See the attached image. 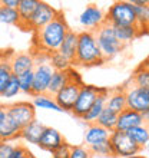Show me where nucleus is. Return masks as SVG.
<instances>
[{
	"mask_svg": "<svg viewBox=\"0 0 149 158\" xmlns=\"http://www.w3.org/2000/svg\"><path fill=\"white\" fill-rule=\"evenodd\" d=\"M116 122H118V114H115L109 108H105L103 112L100 114V117L98 118V122H96V124L112 132V131L116 129Z\"/></svg>",
	"mask_w": 149,
	"mask_h": 158,
	"instance_id": "obj_29",
	"label": "nucleus"
},
{
	"mask_svg": "<svg viewBox=\"0 0 149 158\" xmlns=\"http://www.w3.org/2000/svg\"><path fill=\"white\" fill-rule=\"evenodd\" d=\"M70 82L67 83L66 86H63L60 91L53 96L56 104L62 108V111H67V112H72V109L74 106V102L78 99L79 92H80V88L83 86L82 78L76 71L70 69Z\"/></svg>",
	"mask_w": 149,
	"mask_h": 158,
	"instance_id": "obj_5",
	"label": "nucleus"
},
{
	"mask_svg": "<svg viewBox=\"0 0 149 158\" xmlns=\"http://www.w3.org/2000/svg\"><path fill=\"white\" fill-rule=\"evenodd\" d=\"M63 142H66V141H65L63 135L59 132L58 129L52 128V127H46L43 134H42V138H40V141H39V144H37V147L45 151H49L50 154H52L54 150H58L59 147L62 145Z\"/></svg>",
	"mask_w": 149,
	"mask_h": 158,
	"instance_id": "obj_14",
	"label": "nucleus"
},
{
	"mask_svg": "<svg viewBox=\"0 0 149 158\" xmlns=\"http://www.w3.org/2000/svg\"><path fill=\"white\" fill-rule=\"evenodd\" d=\"M20 0H2V6H6L9 9H17Z\"/></svg>",
	"mask_w": 149,
	"mask_h": 158,
	"instance_id": "obj_39",
	"label": "nucleus"
},
{
	"mask_svg": "<svg viewBox=\"0 0 149 158\" xmlns=\"http://www.w3.org/2000/svg\"><path fill=\"white\" fill-rule=\"evenodd\" d=\"M141 65H142V66H143V68H145L146 71H149V56L145 59V60H143V62L141 63Z\"/></svg>",
	"mask_w": 149,
	"mask_h": 158,
	"instance_id": "obj_42",
	"label": "nucleus"
},
{
	"mask_svg": "<svg viewBox=\"0 0 149 158\" xmlns=\"http://www.w3.org/2000/svg\"><path fill=\"white\" fill-rule=\"evenodd\" d=\"M0 141H2V138H0Z\"/></svg>",
	"mask_w": 149,
	"mask_h": 158,
	"instance_id": "obj_48",
	"label": "nucleus"
},
{
	"mask_svg": "<svg viewBox=\"0 0 149 158\" xmlns=\"http://www.w3.org/2000/svg\"><path fill=\"white\" fill-rule=\"evenodd\" d=\"M105 62L106 60H105L103 55H102L99 46H98L95 32H89V30L79 32L78 50H76L73 65L91 68V66H100Z\"/></svg>",
	"mask_w": 149,
	"mask_h": 158,
	"instance_id": "obj_2",
	"label": "nucleus"
},
{
	"mask_svg": "<svg viewBox=\"0 0 149 158\" xmlns=\"http://www.w3.org/2000/svg\"><path fill=\"white\" fill-rule=\"evenodd\" d=\"M128 135L132 138L141 148H143V147L148 145V142H149V127L145 124L139 125V127H135V128L129 129Z\"/></svg>",
	"mask_w": 149,
	"mask_h": 158,
	"instance_id": "obj_27",
	"label": "nucleus"
},
{
	"mask_svg": "<svg viewBox=\"0 0 149 158\" xmlns=\"http://www.w3.org/2000/svg\"><path fill=\"white\" fill-rule=\"evenodd\" d=\"M36 63H34V53L33 52H19V53H13L10 56V68H12L13 75H22L27 71L34 69Z\"/></svg>",
	"mask_w": 149,
	"mask_h": 158,
	"instance_id": "obj_13",
	"label": "nucleus"
},
{
	"mask_svg": "<svg viewBox=\"0 0 149 158\" xmlns=\"http://www.w3.org/2000/svg\"><path fill=\"white\" fill-rule=\"evenodd\" d=\"M142 118H143V124H145V125H149V109L146 111V112L142 114Z\"/></svg>",
	"mask_w": 149,
	"mask_h": 158,
	"instance_id": "obj_40",
	"label": "nucleus"
},
{
	"mask_svg": "<svg viewBox=\"0 0 149 158\" xmlns=\"http://www.w3.org/2000/svg\"><path fill=\"white\" fill-rule=\"evenodd\" d=\"M109 142L112 145L113 158H122L128 155H138L142 151V148L128 135V132L123 131H112Z\"/></svg>",
	"mask_w": 149,
	"mask_h": 158,
	"instance_id": "obj_6",
	"label": "nucleus"
},
{
	"mask_svg": "<svg viewBox=\"0 0 149 158\" xmlns=\"http://www.w3.org/2000/svg\"><path fill=\"white\" fill-rule=\"evenodd\" d=\"M95 36H96V42H98V46H99L100 52L103 55L105 60L115 58L116 55H119L123 50L125 45H122L116 39L113 26L109 25V23H103L99 29H96Z\"/></svg>",
	"mask_w": 149,
	"mask_h": 158,
	"instance_id": "obj_3",
	"label": "nucleus"
},
{
	"mask_svg": "<svg viewBox=\"0 0 149 158\" xmlns=\"http://www.w3.org/2000/svg\"><path fill=\"white\" fill-rule=\"evenodd\" d=\"M0 62H2V52H0Z\"/></svg>",
	"mask_w": 149,
	"mask_h": 158,
	"instance_id": "obj_45",
	"label": "nucleus"
},
{
	"mask_svg": "<svg viewBox=\"0 0 149 158\" xmlns=\"http://www.w3.org/2000/svg\"><path fill=\"white\" fill-rule=\"evenodd\" d=\"M0 6H2V0H0Z\"/></svg>",
	"mask_w": 149,
	"mask_h": 158,
	"instance_id": "obj_47",
	"label": "nucleus"
},
{
	"mask_svg": "<svg viewBox=\"0 0 149 158\" xmlns=\"http://www.w3.org/2000/svg\"><path fill=\"white\" fill-rule=\"evenodd\" d=\"M103 23H106V13L98 4L86 6L85 10L79 16V25L85 27V30H89V32H95Z\"/></svg>",
	"mask_w": 149,
	"mask_h": 158,
	"instance_id": "obj_11",
	"label": "nucleus"
},
{
	"mask_svg": "<svg viewBox=\"0 0 149 158\" xmlns=\"http://www.w3.org/2000/svg\"><path fill=\"white\" fill-rule=\"evenodd\" d=\"M115 30V36L116 39L122 43L126 45L129 42H132L133 39H136L141 35V30L138 29V26H113Z\"/></svg>",
	"mask_w": 149,
	"mask_h": 158,
	"instance_id": "obj_25",
	"label": "nucleus"
},
{
	"mask_svg": "<svg viewBox=\"0 0 149 158\" xmlns=\"http://www.w3.org/2000/svg\"><path fill=\"white\" fill-rule=\"evenodd\" d=\"M19 79V85H20V92L32 95V86H33V69L27 71L25 73L17 76Z\"/></svg>",
	"mask_w": 149,
	"mask_h": 158,
	"instance_id": "obj_33",
	"label": "nucleus"
},
{
	"mask_svg": "<svg viewBox=\"0 0 149 158\" xmlns=\"http://www.w3.org/2000/svg\"><path fill=\"white\" fill-rule=\"evenodd\" d=\"M19 158H36V157H34V155L32 154V152H30L29 150H27V151H26V152H25V154L22 155V157H19Z\"/></svg>",
	"mask_w": 149,
	"mask_h": 158,
	"instance_id": "obj_41",
	"label": "nucleus"
},
{
	"mask_svg": "<svg viewBox=\"0 0 149 158\" xmlns=\"http://www.w3.org/2000/svg\"><path fill=\"white\" fill-rule=\"evenodd\" d=\"M133 7L136 15V26L142 33L143 29H149V2L143 4H133Z\"/></svg>",
	"mask_w": 149,
	"mask_h": 158,
	"instance_id": "obj_26",
	"label": "nucleus"
},
{
	"mask_svg": "<svg viewBox=\"0 0 149 158\" xmlns=\"http://www.w3.org/2000/svg\"><path fill=\"white\" fill-rule=\"evenodd\" d=\"M125 95H126V105L129 109L136 111L139 114H143L149 109V92L138 88L135 85L132 86H123Z\"/></svg>",
	"mask_w": 149,
	"mask_h": 158,
	"instance_id": "obj_12",
	"label": "nucleus"
},
{
	"mask_svg": "<svg viewBox=\"0 0 149 158\" xmlns=\"http://www.w3.org/2000/svg\"><path fill=\"white\" fill-rule=\"evenodd\" d=\"M10 56H12V52H2V62H0V95L3 94L7 82L13 76L12 68H10Z\"/></svg>",
	"mask_w": 149,
	"mask_h": 158,
	"instance_id": "obj_24",
	"label": "nucleus"
},
{
	"mask_svg": "<svg viewBox=\"0 0 149 158\" xmlns=\"http://www.w3.org/2000/svg\"><path fill=\"white\" fill-rule=\"evenodd\" d=\"M59 10L50 6L49 3L46 2H39L36 10H34L33 16L30 19L29 25H27V29L33 30V32H37L40 30L42 27H45L46 25H49L50 22H53L56 17L59 16Z\"/></svg>",
	"mask_w": 149,
	"mask_h": 158,
	"instance_id": "obj_8",
	"label": "nucleus"
},
{
	"mask_svg": "<svg viewBox=\"0 0 149 158\" xmlns=\"http://www.w3.org/2000/svg\"><path fill=\"white\" fill-rule=\"evenodd\" d=\"M122 158H145V157L138 154V155H128V157H122Z\"/></svg>",
	"mask_w": 149,
	"mask_h": 158,
	"instance_id": "obj_44",
	"label": "nucleus"
},
{
	"mask_svg": "<svg viewBox=\"0 0 149 158\" xmlns=\"http://www.w3.org/2000/svg\"><path fill=\"white\" fill-rule=\"evenodd\" d=\"M108 96H109V89L106 88H102V92L99 94L98 99L95 101V104L92 105V108L87 111V114L82 118L85 122L87 124H96L98 122V118L100 117V114L103 112V109L106 108V102H108Z\"/></svg>",
	"mask_w": 149,
	"mask_h": 158,
	"instance_id": "obj_18",
	"label": "nucleus"
},
{
	"mask_svg": "<svg viewBox=\"0 0 149 158\" xmlns=\"http://www.w3.org/2000/svg\"><path fill=\"white\" fill-rule=\"evenodd\" d=\"M33 105L34 108L39 109H47V111H56V112H63L62 108L56 104L53 96L50 95H39V96H33Z\"/></svg>",
	"mask_w": 149,
	"mask_h": 158,
	"instance_id": "obj_28",
	"label": "nucleus"
},
{
	"mask_svg": "<svg viewBox=\"0 0 149 158\" xmlns=\"http://www.w3.org/2000/svg\"><path fill=\"white\" fill-rule=\"evenodd\" d=\"M20 92V85H19V79H17L16 75H13L10 78V81L7 82L6 88H4L3 94L0 96H3V98H13V96H16L17 94Z\"/></svg>",
	"mask_w": 149,
	"mask_h": 158,
	"instance_id": "obj_35",
	"label": "nucleus"
},
{
	"mask_svg": "<svg viewBox=\"0 0 149 158\" xmlns=\"http://www.w3.org/2000/svg\"><path fill=\"white\" fill-rule=\"evenodd\" d=\"M7 114L16 121L20 128L29 125L32 121L36 119V108H34L33 102H27V101L14 102V104L9 105Z\"/></svg>",
	"mask_w": 149,
	"mask_h": 158,
	"instance_id": "obj_10",
	"label": "nucleus"
},
{
	"mask_svg": "<svg viewBox=\"0 0 149 158\" xmlns=\"http://www.w3.org/2000/svg\"><path fill=\"white\" fill-rule=\"evenodd\" d=\"M70 150H72L70 144L63 142L58 150H54L52 152V158H70Z\"/></svg>",
	"mask_w": 149,
	"mask_h": 158,
	"instance_id": "obj_38",
	"label": "nucleus"
},
{
	"mask_svg": "<svg viewBox=\"0 0 149 158\" xmlns=\"http://www.w3.org/2000/svg\"><path fill=\"white\" fill-rule=\"evenodd\" d=\"M14 148L16 144H12V141H0V158H12Z\"/></svg>",
	"mask_w": 149,
	"mask_h": 158,
	"instance_id": "obj_37",
	"label": "nucleus"
},
{
	"mask_svg": "<svg viewBox=\"0 0 149 158\" xmlns=\"http://www.w3.org/2000/svg\"><path fill=\"white\" fill-rule=\"evenodd\" d=\"M69 30L70 29L65 20L63 13H59V16L53 22L34 32L33 45L36 48V52H45L49 55L58 52Z\"/></svg>",
	"mask_w": 149,
	"mask_h": 158,
	"instance_id": "obj_1",
	"label": "nucleus"
},
{
	"mask_svg": "<svg viewBox=\"0 0 149 158\" xmlns=\"http://www.w3.org/2000/svg\"><path fill=\"white\" fill-rule=\"evenodd\" d=\"M78 40H79V32H74V30H69L66 35V38L63 40V43L60 45V49L58 52L67 58L70 62L74 60V56H76V50H78Z\"/></svg>",
	"mask_w": 149,
	"mask_h": 158,
	"instance_id": "obj_20",
	"label": "nucleus"
},
{
	"mask_svg": "<svg viewBox=\"0 0 149 158\" xmlns=\"http://www.w3.org/2000/svg\"><path fill=\"white\" fill-rule=\"evenodd\" d=\"M20 131L22 128L6 111V114L0 118V138H2V141H13L16 138H20Z\"/></svg>",
	"mask_w": 149,
	"mask_h": 158,
	"instance_id": "obj_16",
	"label": "nucleus"
},
{
	"mask_svg": "<svg viewBox=\"0 0 149 158\" xmlns=\"http://www.w3.org/2000/svg\"><path fill=\"white\" fill-rule=\"evenodd\" d=\"M92 154L89 148L85 145H72L70 158H91Z\"/></svg>",
	"mask_w": 149,
	"mask_h": 158,
	"instance_id": "obj_36",
	"label": "nucleus"
},
{
	"mask_svg": "<svg viewBox=\"0 0 149 158\" xmlns=\"http://www.w3.org/2000/svg\"><path fill=\"white\" fill-rule=\"evenodd\" d=\"M106 108H109L111 111L118 114V115L128 108V105H126V95H125L123 88H119V89H115V91H109Z\"/></svg>",
	"mask_w": 149,
	"mask_h": 158,
	"instance_id": "obj_21",
	"label": "nucleus"
},
{
	"mask_svg": "<svg viewBox=\"0 0 149 158\" xmlns=\"http://www.w3.org/2000/svg\"><path fill=\"white\" fill-rule=\"evenodd\" d=\"M45 128H46V125H43L40 121L34 119V121H32L29 125H26V127L22 128L20 138L22 139H25L26 142H29V144H34V145H37L39 141H40L42 134H43Z\"/></svg>",
	"mask_w": 149,
	"mask_h": 158,
	"instance_id": "obj_19",
	"label": "nucleus"
},
{
	"mask_svg": "<svg viewBox=\"0 0 149 158\" xmlns=\"http://www.w3.org/2000/svg\"><path fill=\"white\" fill-rule=\"evenodd\" d=\"M106 23L112 26L136 25V15L132 2H115L106 12Z\"/></svg>",
	"mask_w": 149,
	"mask_h": 158,
	"instance_id": "obj_4",
	"label": "nucleus"
},
{
	"mask_svg": "<svg viewBox=\"0 0 149 158\" xmlns=\"http://www.w3.org/2000/svg\"><path fill=\"white\" fill-rule=\"evenodd\" d=\"M54 69L50 63H39L33 69V86H32V96L46 95L49 89L52 75Z\"/></svg>",
	"mask_w": 149,
	"mask_h": 158,
	"instance_id": "obj_9",
	"label": "nucleus"
},
{
	"mask_svg": "<svg viewBox=\"0 0 149 158\" xmlns=\"http://www.w3.org/2000/svg\"><path fill=\"white\" fill-rule=\"evenodd\" d=\"M100 92H102V88L93 86V85H85L83 83V86L80 88V92H79L78 99L74 102V106L72 109V114L76 118L82 119L87 114V111L92 108V105L95 104V101L98 99Z\"/></svg>",
	"mask_w": 149,
	"mask_h": 158,
	"instance_id": "obj_7",
	"label": "nucleus"
},
{
	"mask_svg": "<svg viewBox=\"0 0 149 158\" xmlns=\"http://www.w3.org/2000/svg\"><path fill=\"white\" fill-rule=\"evenodd\" d=\"M6 111H7V106H3V105H0V118H2L4 114H6Z\"/></svg>",
	"mask_w": 149,
	"mask_h": 158,
	"instance_id": "obj_43",
	"label": "nucleus"
},
{
	"mask_svg": "<svg viewBox=\"0 0 149 158\" xmlns=\"http://www.w3.org/2000/svg\"><path fill=\"white\" fill-rule=\"evenodd\" d=\"M37 4H39L37 0H20L19 7H17V13H19V17H20V25H19L20 27L27 29V25H29L30 19L33 16Z\"/></svg>",
	"mask_w": 149,
	"mask_h": 158,
	"instance_id": "obj_22",
	"label": "nucleus"
},
{
	"mask_svg": "<svg viewBox=\"0 0 149 158\" xmlns=\"http://www.w3.org/2000/svg\"><path fill=\"white\" fill-rule=\"evenodd\" d=\"M0 23L4 25H20V17L17 9H9L6 6H0Z\"/></svg>",
	"mask_w": 149,
	"mask_h": 158,
	"instance_id": "obj_31",
	"label": "nucleus"
},
{
	"mask_svg": "<svg viewBox=\"0 0 149 158\" xmlns=\"http://www.w3.org/2000/svg\"><path fill=\"white\" fill-rule=\"evenodd\" d=\"M89 151H91V154L99 155V157H113L112 145L109 141L99 142V144H95V145L89 147Z\"/></svg>",
	"mask_w": 149,
	"mask_h": 158,
	"instance_id": "obj_34",
	"label": "nucleus"
},
{
	"mask_svg": "<svg viewBox=\"0 0 149 158\" xmlns=\"http://www.w3.org/2000/svg\"><path fill=\"white\" fill-rule=\"evenodd\" d=\"M148 92H149V91H148Z\"/></svg>",
	"mask_w": 149,
	"mask_h": 158,
	"instance_id": "obj_49",
	"label": "nucleus"
},
{
	"mask_svg": "<svg viewBox=\"0 0 149 158\" xmlns=\"http://www.w3.org/2000/svg\"><path fill=\"white\" fill-rule=\"evenodd\" d=\"M50 65L54 71H69L72 69V65L73 62H70L67 58H65L60 52H54V53H50Z\"/></svg>",
	"mask_w": 149,
	"mask_h": 158,
	"instance_id": "obj_32",
	"label": "nucleus"
},
{
	"mask_svg": "<svg viewBox=\"0 0 149 158\" xmlns=\"http://www.w3.org/2000/svg\"><path fill=\"white\" fill-rule=\"evenodd\" d=\"M70 69L69 71H54L52 75V81H50L49 89H47V95L54 96L63 86H66L70 82Z\"/></svg>",
	"mask_w": 149,
	"mask_h": 158,
	"instance_id": "obj_23",
	"label": "nucleus"
},
{
	"mask_svg": "<svg viewBox=\"0 0 149 158\" xmlns=\"http://www.w3.org/2000/svg\"><path fill=\"white\" fill-rule=\"evenodd\" d=\"M109 138H111V131L102 128L98 124H91L85 131V135H83L85 147H87V148L95 145V144H99V142L109 141Z\"/></svg>",
	"mask_w": 149,
	"mask_h": 158,
	"instance_id": "obj_17",
	"label": "nucleus"
},
{
	"mask_svg": "<svg viewBox=\"0 0 149 158\" xmlns=\"http://www.w3.org/2000/svg\"><path fill=\"white\" fill-rule=\"evenodd\" d=\"M131 82L135 86L142 88L145 91H149V71H146L142 65H139L135 69V72H133L132 78H131Z\"/></svg>",
	"mask_w": 149,
	"mask_h": 158,
	"instance_id": "obj_30",
	"label": "nucleus"
},
{
	"mask_svg": "<svg viewBox=\"0 0 149 158\" xmlns=\"http://www.w3.org/2000/svg\"><path fill=\"white\" fill-rule=\"evenodd\" d=\"M139 125H143V118H142V114L136 112V111L126 108L118 115V122H116V129L118 131L128 132L129 129L139 127Z\"/></svg>",
	"mask_w": 149,
	"mask_h": 158,
	"instance_id": "obj_15",
	"label": "nucleus"
},
{
	"mask_svg": "<svg viewBox=\"0 0 149 158\" xmlns=\"http://www.w3.org/2000/svg\"><path fill=\"white\" fill-rule=\"evenodd\" d=\"M146 148H148V150H149V142H148V145H146Z\"/></svg>",
	"mask_w": 149,
	"mask_h": 158,
	"instance_id": "obj_46",
	"label": "nucleus"
}]
</instances>
